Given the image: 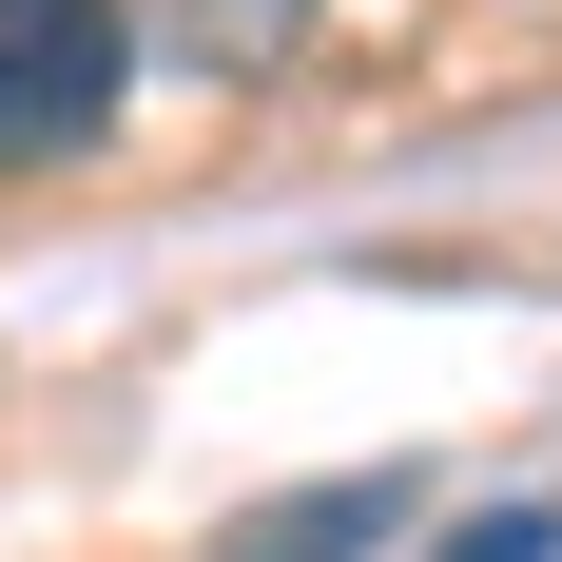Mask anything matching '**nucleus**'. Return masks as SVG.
<instances>
[{"label":"nucleus","instance_id":"f03ea898","mask_svg":"<svg viewBox=\"0 0 562 562\" xmlns=\"http://www.w3.org/2000/svg\"><path fill=\"white\" fill-rule=\"evenodd\" d=\"M116 40L136 58H194V78H272L311 40V0H116Z\"/></svg>","mask_w":562,"mask_h":562},{"label":"nucleus","instance_id":"f257e3e1","mask_svg":"<svg viewBox=\"0 0 562 562\" xmlns=\"http://www.w3.org/2000/svg\"><path fill=\"white\" fill-rule=\"evenodd\" d=\"M116 98H136L116 0H0V175L98 156V136H116Z\"/></svg>","mask_w":562,"mask_h":562},{"label":"nucleus","instance_id":"7ed1b4c3","mask_svg":"<svg viewBox=\"0 0 562 562\" xmlns=\"http://www.w3.org/2000/svg\"><path fill=\"white\" fill-rule=\"evenodd\" d=\"M407 524V485H349V505H291V524H252L233 562H349V543H389Z\"/></svg>","mask_w":562,"mask_h":562}]
</instances>
